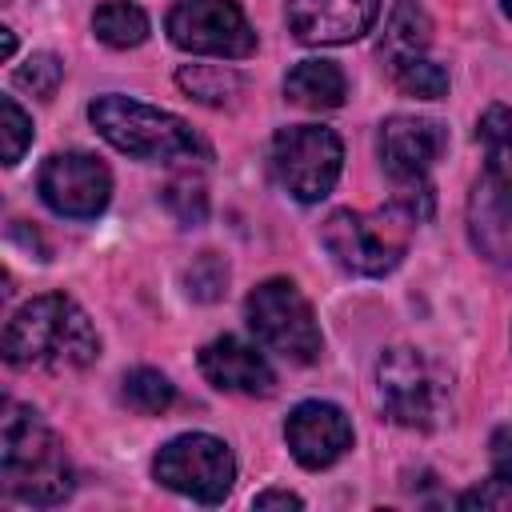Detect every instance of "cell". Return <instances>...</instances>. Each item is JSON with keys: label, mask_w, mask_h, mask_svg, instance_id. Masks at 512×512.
Listing matches in <instances>:
<instances>
[{"label": "cell", "mask_w": 512, "mask_h": 512, "mask_svg": "<svg viewBox=\"0 0 512 512\" xmlns=\"http://www.w3.org/2000/svg\"><path fill=\"white\" fill-rule=\"evenodd\" d=\"M100 356V336L84 308L64 296H32L4 328V360L12 368H48V372H72Z\"/></svg>", "instance_id": "obj_1"}, {"label": "cell", "mask_w": 512, "mask_h": 512, "mask_svg": "<svg viewBox=\"0 0 512 512\" xmlns=\"http://www.w3.org/2000/svg\"><path fill=\"white\" fill-rule=\"evenodd\" d=\"M0 476L8 496L20 504L52 508L72 496V460L60 444V436L40 420L36 408L4 404V428H0Z\"/></svg>", "instance_id": "obj_2"}, {"label": "cell", "mask_w": 512, "mask_h": 512, "mask_svg": "<svg viewBox=\"0 0 512 512\" xmlns=\"http://www.w3.org/2000/svg\"><path fill=\"white\" fill-rule=\"evenodd\" d=\"M92 128L124 156L148 160V164H176V160H212V148L180 120L176 112L152 108L144 100L108 92L88 104Z\"/></svg>", "instance_id": "obj_3"}, {"label": "cell", "mask_w": 512, "mask_h": 512, "mask_svg": "<svg viewBox=\"0 0 512 512\" xmlns=\"http://www.w3.org/2000/svg\"><path fill=\"white\" fill-rule=\"evenodd\" d=\"M476 136L488 152V164L468 196V232L488 260L512 264V112L492 104L480 116Z\"/></svg>", "instance_id": "obj_4"}, {"label": "cell", "mask_w": 512, "mask_h": 512, "mask_svg": "<svg viewBox=\"0 0 512 512\" xmlns=\"http://www.w3.org/2000/svg\"><path fill=\"white\" fill-rule=\"evenodd\" d=\"M416 224H420L416 208L396 196L388 208H376V212H352V208L332 212L320 228V240L344 272L388 276L404 260Z\"/></svg>", "instance_id": "obj_5"}, {"label": "cell", "mask_w": 512, "mask_h": 512, "mask_svg": "<svg viewBox=\"0 0 512 512\" xmlns=\"http://www.w3.org/2000/svg\"><path fill=\"white\" fill-rule=\"evenodd\" d=\"M244 316H248V328L256 332V340L268 352L284 356L288 364H312L320 356L324 336H320L316 312L292 280L272 276V280L256 284L244 300Z\"/></svg>", "instance_id": "obj_6"}, {"label": "cell", "mask_w": 512, "mask_h": 512, "mask_svg": "<svg viewBox=\"0 0 512 512\" xmlns=\"http://www.w3.org/2000/svg\"><path fill=\"white\" fill-rule=\"evenodd\" d=\"M344 168V144L324 124H292L272 136V176L300 204L324 200Z\"/></svg>", "instance_id": "obj_7"}, {"label": "cell", "mask_w": 512, "mask_h": 512, "mask_svg": "<svg viewBox=\"0 0 512 512\" xmlns=\"http://www.w3.org/2000/svg\"><path fill=\"white\" fill-rule=\"evenodd\" d=\"M152 476L164 488H172L196 504H220L232 492L236 460L224 440H216L208 432H184V436H172L156 452Z\"/></svg>", "instance_id": "obj_8"}, {"label": "cell", "mask_w": 512, "mask_h": 512, "mask_svg": "<svg viewBox=\"0 0 512 512\" xmlns=\"http://www.w3.org/2000/svg\"><path fill=\"white\" fill-rule=\"evenodd\" d=\"M376 388L388 420L404 428H432L448 396V380L416 348H388L376 364Z\"/></svg>", "instance_id": "obj_9"}, {"label": "cell", "mask_w": 512, "mask_h": 512, "mask_svg": "<svg viewBox=\"0 0 512 512\" xmlns=\"http://www.w3.org/2000/svg\"><path fill=\"white\" fill-rule=\"evenodd\" d=\"M164 28L168 40L192 56L240 60L256 52V32L236 0H176Z\"/></svg>", "instance_id": "obj_10"}, {"label": "cell", "mask_w": 512, "mask_h": 512, "mask_svg": "<svg viewBox=\"0 0 512 512\" xmlns=\"http://www.w3.org/2000/svg\"><path fill=\"white\" fill-rule=\"evenodd\" d=\"M40 200L68 220H92L108 208L112 172L88 152H52L36 176Z\"/></svg>", "instance_id": "obj_11"}, {"label": "cell", "mask_w": 512, "mask_h": 512, "mask_svg": "<svg viewBox=\"0 0 512 512\" xmlns=\"http://www.w3.org/2000/svg\"><path fill=\"white\" fill-rule=\"evenodd\" d=\"M444 148H448V132L440 120L428 116H388L376 136L380 164L400 188L424 184V176L444 156Z\"/></svg>", "instance_id": "obj_12"}, {"label": "cell", "mask_w": 512, "mask_h": 512, "mask_svg": "<svg viewBox=\"0 0 512 512\" xmlns=\"http://www.w3.org/2000/svg\"><path fill=\"white\" fill-rule=\"evenodd\" d=\"M284 440H288V452L296 456L300 468H328L336 464L348 448H352V424L348 416L328 404V400H304L288 412L284 420Z\"/></svg>", "instance_id": "obj_13"}, {"label": "cell", "mask_w": 512, "mask_h": 512, "mask_svg": "<svg viewBox=\"0 0 512 512\" xmlns=\"http://www.w3.org/2000/svg\"><path fill=\"white\" fill-rule=\"evenodd\" d=\"M380 0H288V28L300 44H352L376 24Z\"/></svg>", "instance_id": "obj_14"}, {"label": "cell", "mask_w": 512, "mask_h": 512, "mask_svg": "<svg viewBox=\"0 0 512 512\" xmlns=\"http://www.w3.org/2000/svg\"><path fill=\"white\" fill-rule=\"evenodd\" d=\"M200 372L220 392L268 396L276 388V372L268 368V360L236 336H216L212 344H204L200 348Z\"/></svg>", "instance_id": "obj_15"}, {"label": "cell", "mask_w": 512, "mask_h": 512, "mask_svg": "<svg viewBox=\"0 0 512 512\" xmlns=\"http://www.w3.org/2000/svg\"><path fill=\"white\" fill-rule=\"evenodd\" d=\"M284 96L308 112H328L340 108L348 96V80L332 60H300L284 76Z\"/></svg>", "instance_id": "obj_16"}, {"label": "cell", "mask_w": 512, "mask_h": 512, "mask_svg": "<svg viewBox=\"0 0 512 512\" xmlns=\"http://www.w3.org/2000/svg\"><path fill=\"white\" fill-rule=\"evenodd\" d=\"M92 32L108 48H136L148 40V12L132 0H104L92 12Z\"/></svg>", "instance_id": "obj_17"}, {"label": "cell", "mask_w": 512, "mask_h": 512, "mask_svg": "<svg viewBox=\"0 0 512 512\" xmlns=\"http://www.w3.org/2000/svg\"><path fill=\"white\" fill-rule=\"evenodd\" d=\"M428 40H432L428 16H424L420 8H412V4H400V8L392 12L388 28H384L380 56H388V64L396 68V64H404V60H412V56H424Z\"/></svg>", "instance_id": "obj_18"}, {"label": "cell", "mask_w": 512, "mask_h": 512, "mask_svg": "<svg viewBox=\"0 0 512 512\" xmlns=\"http://www.w3.org/2000/svg\"><path fill=\"white\" fill-rule=\"evenodd\" d=\"M176 84L200 104H228L244 88L240 72L220 68V64H184L176 68Z\"/></svg>", "instance_id": "obj_19"}, {"label": "cell", "mask_w": 512, "mask_h": 512, "mask_svg": "<svg viewBox=\"0 0 512 512\" xmlns=\"http://www.w3.org/2000/svg\"><path fill=\"white\" fill-rule=\"evenodd\" d=\"M120 396H124V404H128L132 412H140V416H160V412L172 408L176 388H172L168 376L156 372V368H132V372L124 376Z\"/></svg>", "instance_id": "obj_20"}, {"label": "cell", "mask_w": 512, "mask_h": 512, "mask_svg": "<svg viewBox=\"0 0 512 512\" xmlns=\"http://www.w3.org/2000/svg\"><path fill=\"white\" fill-rule=\"evenodd\" d=\"M392 80L404 96H416V100H440L448 92V72L428 56H412V60L396 64Z\"/></svg>", "instance_id": "obj_21"}, {"label": "cell", "mask_w": 512, "mask_h": 512, "mask_svg": "<svg viewBox=\"0 0 512 512\" xmlns=\"http://www.w3.org/2000/svg\"><path fill=\"white\" fill-rule=\"evenodd\" d=\"M164 204L172 208V216H176L180 224H200V220L208 216V192H204L200 176H192V172L168 180V188H164Z\"/></svg>", "instance_id": "obj_22"}, {"label": "cell", "mask_w": 512, "mask_h": 512, "mask_svg": "<svg viewBox=\"0 0 512 512\" xmlns=\"http://www.w3.org/2000/svg\"><path fill=\"white\" fill-rule=\"evenodd\" d=\"M20 88H28L32 96H40V100H48L56 88H60V80H64V64L52 56V52H32L20 68H16V76H12Z\"/></svg>", "instance_id": "obj_23"}, {"label": "cell", "mask_w": 512, "mask_h": 512, "mask_svg": "<svg viewBox=\"0 0 512 512\" xmlns=\"http://www.w3.org/2000/svg\"><path fill=\"white\" fill-rule=\"evenodd\" d=\"M0 132H4V164L12 168V164H20L24 148L32 144V120L12 96H0Z\"/></svg>", "instance_id": "obj_24"}, {"label": "cell", "mask_w": 512, "mask_h": 512, "mask_svg": "<svg viewBox=\"0 0 512 512\" xmlns=\"http://www.w3.org/2000/svg\"><path fill=\"white\" fill-rule=\"evenodd\" d=\"M224 284H228V264H224L220 256H212V252H204V256L188 268V292L200 296V300H216Z\"/></svg>", "instance_id": "obj_25"}, {"label": "cell", "mask_w": 512, "mask_h": 512, "mask_svg": "<svg viewBox=\"0 0 512 512\" xmlns=\"http://www.w3.org/2000/svg\"><path fill=\"white\" fill-rule=\"evenodd\" d=\"M460 508H500V512L512 508V472H496L492 468V476L480 488L460 496Z\"/></svg>", "instance_id": "obj_26"}, {"label": "cell", "mask_w": 512, "mask_h": 512, "mask_svg": "<svg viewBox=\"0 0 512 512\" xmlns=\"http://www.w3.org/2000/svg\"><path fill=\"white\" fill-rule=\"evenodd\" d=\"M304 500L296 496V492H288V488H268V492H260L256 500H252V508H300Z\"/></svg>", "instance_id": "obj_27"}, {"label": "cell", "mask_w": 512, "mask_h": 512, "mask_svg": "<svg viewBox=\"0 0 512 512\" xmlns=\"http://www.w3.org/2000/svg\"><path fill=\"white\" fill-rule=\"evenodd\" d=\"M0 52H4V60H12V52H16V36H12V28H0Z\"/></svg>", "instance_id": "obj_28"}, {"label": "cell", "mask_w": 512, "mask_h": 512, "mask_svg": "<svg viewBox=\"0 0 512 512\" xmlns=\"http://www.w3.org/2000/svg\"><path fill=\"white\" fill-rule=\"evenodd\" d=\"M500 4H504V12H508V16H512V0H500Z\"/></svg>", "instance_id": "obj_29"}]
</instances>
